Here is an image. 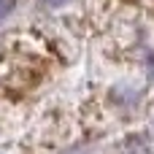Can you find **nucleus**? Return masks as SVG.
<instances>
[{
  "mask_svg": "<svg viewBox=\"0 0 154 154\" xmlns=\"http://www.w3.org/2000/svg\"><path fill=\"white\" fill-rule=\"evenodd\" d=\"M14 3H16V0H0V22L14 11Z\"/></svg>",
  "mask_w": 154,
  "mask_h": 154,
  "instance_id": "obj_1",
  "label": "nucleus"
},
{
  "mask_svg": "<svg viewBox=\"0 0 154 154\" xmlns=\"http://www.w3.org/2000/svg\"><path fill=\"white\" fill-rule=\"evenodd\" d=\"M51 5H62V3H68V0H49Z\"/></svg>",
  "mask_w": 154,
  "mask_h": 154,
  "instance_id": "obj_2",
  "label": "nucleus"
}]
</instances>
